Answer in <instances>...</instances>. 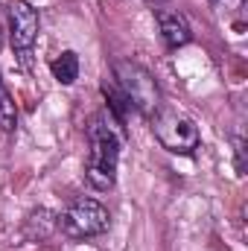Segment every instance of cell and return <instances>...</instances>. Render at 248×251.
Segmentation results:
<instances>
[{
    "label": "cell",
    "instance_id": "1",
    "mask_svg": "<svg viewBox=\"0 0 248 251\" xmlns=\"http://www.w3.org/2000/svg\"><path fill=\"white\" fill-rule=\"evenodd\" d=\"M88 140H91V152H88L85 178L94 190H111L117 178V164H120V137L105 111L88 120Z\"/></svg>",
    "mask_w": 248,
    "mask_h": 251
},
{
    "label": "cell",
    "instance_id": "2",
    "mask_svg": "<svg viewBox=\"0 0 248 251\" xmlns=\"http://www.w3.org/2000/svg\"><path fill=\"white\" fill-rule=\"evenodd\" d=\"M111 70H114V85L120 88V94L131 108H137L143 117H152L161 108L158 82L146 67H140L137 62H128V59H117L111 64Z\"/></svg>",
    "mask_w": 248,
    "mask_h": 251
},
{
    "label": "cell",
    "instance_id": "3",
    "mask_svg": "<svg viewBox=\"0 0 248 251\" xmlns=\"http://www.w3.org/2000/svg\"><path fill=\"white\" fill-rule=\"evenodd\" d=\"M149 120H152V131H155L158 143L167 152H173V155H190L198 146V128L184 114H178L173 108H158Z\"/></svg>",
    "mask_w": 248,
    "mask_h": 251
},
{
    "label": "cell",
    "instance_id": "4",
    "mask_svg": "<svg viewBox=\"0 0 248 251\" xmlns=\"http://www.w3.org/2000/svg\"><path fill=\"white\" fill-rule=\"evenodd\" d=\"M111 225L108 210L97 201V199H76L62 216H59V228L64 237L70 240H88V237H99L105 234Z\"/></svg>",
    "mask_w": 248,
    "mask_h": 251
},
{
    "label": "cell",
    "instance_id": "5",
    "mask_svg": "<svg viewBox=\"0 0 248 251\" xmlns=\"http://www.w3.org/2000/svg\"><path fill=\"white\" fill-rule=\"evenodd\" d=\"M38 12L26 0H15L9 6V44L15 53H29V47L38 38Z\"/></svg>",
    "mask_w": 248,
    "mask_h": 251
},
{
    "label": "cell",
    "instance_id": "6",
    "mask_svg": "<svg viewBox=\"0 0 248 251\" xmlns=\"http://www.w3.org/2000/svg\"><path fill=\"white\" fill-rule=\"evenodd\" d=\"M155 21H158V29H161V38L170 50H178L190 44L193 32H190V24L181 12L175 9H155Z\"/></svg>",
    "mask_w": 248,
    "mask_h": 251
},
{
    "label": "cell",
    "instance_id": "7",
    "mask_svg": "<svg viewBox=\"0 0 248 251\" xmlns=\"http://www.w3.org/2000/svg\"><path fill=\"white\" fill-rule=\"evenodd\" d=\"M50 70H53V76H56L62 85H73V82L79 79V56H76L73 50H64L62 56L50 64Z\"/></svg>",
    "mask_w": 248,
    "mask_h": 251
},
{
    "label": "cell",
    "instance_id": "8",
    "mask_svg": "<svg viewBox=\"0 0 248 251\" xmlns=\"http://www.w3.org/2000/svg\"><path fill=\"white\" fill-rule=\"evenodd\" d=\"M18 126V108H15V100L9 97V91L3 88L0 82V131H15Z\"/></svg>",
    "mask_w": 248,
    "mask_h": 251
},
{
    "label": "cell",
    "instance_id": "9",
    "mask_svg": "<svg viewBox=\"0 0 248 251\" xmlns=\"http://www.w3.org/2000/svg\"><path fill=\"white\" fill-rule=\"evenodd\" d=\"M102 94L108 97V111H111L120 123H125V111H128L131 105L125 102V97L120 94V88H117V85H111V82H102Z\"/></svg>",
    "mask_w": 248,
    "mask_h": 251
},
{
    "label": "cell",
    "instance_id": "10",
    "mask_svg": "<svg viewBox=\"0 0 248 251\" xmlns=\"http://www.w3.org/2000/svg\"><path fill=\"white\" fill-rule=\"evenodd\" d=\"M210 6L222 18H240L243 9H246V0H210Z\"/></svg>",
    "mask_w": 248,
    "mask_h": 251
},
{
    "label": "cell",
    "instance_id": "11",
    "mask_svg": "<svg viewBox=\"0 0 248 251\" xmlns=\"http://www.w3.org/2000/svg\"><path fill=\"white\" fill-rule=\"evenodd\" d=\"M146 3H155V6H158V3H167V0H146Z\"/></svg>",
    "mask_w": 248,
    "mask_h": 251
},
{
    "label": "cell",
    "instance_id": "12",
    "mask_svg": "<svg viewBox=\"0 0 248 251\" xmlns=\"http://www.w3.org/2000/svg\"><path fill=\"white\" fill-rule=\"evenodd\" d=\"M0 47H3V29H0Z\"/></svg>",
    "mask_w": 248,
    "mask_h": 251
}]
</instances>
